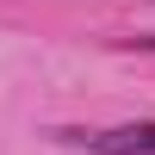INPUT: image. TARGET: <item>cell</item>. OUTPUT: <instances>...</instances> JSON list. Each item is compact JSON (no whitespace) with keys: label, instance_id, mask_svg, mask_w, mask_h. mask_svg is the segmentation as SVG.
Segmentation results:
<instances>
[{"label":"cell","instance_id":"6da1fadb","mask_svg":"<svg viewBox=\"0 0 155 155\" xmlns=\"http://www.w3.org/2000/svg\"><path fill=\"white\" fill-rule=\"evenodd\" d=\"M93 155H155V124H118V130L81 137Z\"/></svg>","mask_w":155,"mask_h":155},{"label":"cell","instance_id":"7a4b0ae2","mask_svg":"<svg viewBox=\"0 0 155 155\" xmlns=\"http://www.w3.org/2000/svg\"><path fill=\"white\" fill-rule=\"evenodd\" d=\"M137 50H155V31H149V37H137Z\"/></svg>","mask_w":155,"mask_h":155}]
</instances>
